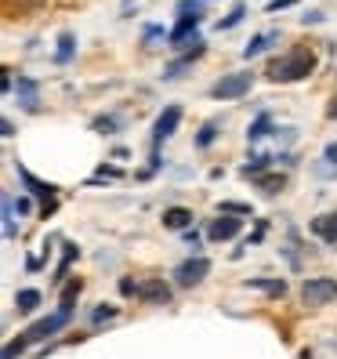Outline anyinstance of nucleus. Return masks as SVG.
Listing matches in <instances>:
<instances>
[{
	"label": "nucleus",
	"instance_id": "f257e3e1",
	"mask_svg": "<svg viewBox=\"0 0 337 359\" xmlns=\"http://www.w3.org/2000/svg\"><path fill=\"white\" fill-rule=\"evenodd\" d=\"M312 69H315V55H312L308 48H290L287 55H280V58L268 62L265 76H268L272 83H298V80H308Z\"/></svg>",
	"mask_w": 337,
	"mask_h": 359
},
{
	"label": "nucleus",
	"instance_id": "f03ea898",
	"mask_svg": "<svg viewBox=\"0 0 337 359\" xmlns=\"http://www.w3.org/2000/svg\"><path fill=\"white\" fill-rule=\"evenodd\" d=\"M15 171H18V182L29 189V196L40 200V215H44V218L55 215V207H58V189H55L51 182H44V178H36L29 167H22V163H15Z\"/></svg>",
	"mask_w": 337,
	"mask_h": 359
},
{
	"label": "nucleus",
	"instance_id": "7ed1b4c3",
	"mask_svg": "<svg viewBox=\"0 0 337 359\" xmlns=\"http://www.w3.org/2000/svg\"><path fill=\"white\" fill-rule=\"evenodd\" d=\"M301 302L308 309H323V305H333L337 302V280L330 276H312L301 283Z\"/></svg>",
	"mask_w": 337,
	"mask_h": 359
},
{
	"label": "nucleus",
	"instance_id": "20e7f679",
	"mask_svg": "<svg viewBox=\"0 0 337 359\" xmlns=\"http://www.w3.org/2000/svg\"><path fill=\"white\" fill-rule=\"evenodd\" d=\"M250 88H254V73H225L214 88H210V98L233 102V98H243Z\"/></svg>",
	"mask_w": 337,
	"mask_h": 359
},
{
	"label": "nucleus",
	"instance_id": "39448f33",
	"mask_svg": "<svg viewBox=\"0 0 337 359\" xmlns=\"http://www.w3.org/2000/svg\"><path fill=\"white\" fill-rule=\"evenodd\" d=\"M69 320H73V312H58V309H55V316H44V320H36L33 327H26L22 337H26L29 345H33V341H48V337H55L58 330H66Z\"/></svg>",
	"mask_w": 337,
	"mask_h": 359
},
{
	"label": "nucleus",
	"instance_id": "423d86ee",
	"mask_svg": "<svg viewBox=\"0 0 337 359\" xmlns=\"http://www.w3.org/2000/svg\"><path fill=\"white\" fill-rule=\"evenodd\" d=\"M200 22H203V11H188V15H178V22H174V29H171V44L167 48H174V51H185L193 40L200 36L196 29H200Z\"/></svg>",
	"mask_w": 337,
	"mask_h": 359
},
{
	"label": "nucleus",
	"instance_id": "0eeeda50",
	"mask_svg": "<svg viewBox=\"0 0 337 359\" xmlns=\"http://www.w3.org/2000/svg\"><path fill=\"white\" fill-rule=\"evenodd\" d=\"M207 272H210V262L203 255H193V258H185L178 269H174V283L178 287H196L207 280Z\"/></svg>",
	"mask_w": 337,
	"mask_h": 359
},
{
	"label": "nucleus",
	"instance_id": "6e6552de",
	"mask_svg": "<svg viewBox=\"0 0 337 359\" xmlns=\"http://www.w3.org/2000/svg\"><path fill=\"white\" fill-rule=\"evenodd\" d=\"M178 123H181V105H167L153 123V153H160V145L178 131Z\"/></svg>",
	"mask_w": 337,
	"mask_h": 359
},
{
	"label": "nucleus",
	"instance_id": "1a4fd4ad",
	"mask_svg": "<svg viewBox=\"0 0 337 359\" xmlns=\"http://www.w3.org/2000/svg\"><path fill=\"white\" fill-rule=\"evenodd\" d=\"M203 55H207V40H203V36H196L193 44H188V48L181 51V58H174L171 66L163 69V80H178V76H181V73H185L188 66H193L196 58H203Z\"/></svg>",
	"mask_w": 337,
	"mask_h": 359
},
{
	"label": "nucleus",
	"instance_id": "9d476101",
	"mask_svg": "<svg viewBox=\"0 0 337 359\" xmlns=\"http://www.w3.org/2000/svg\"><path fill=\"white\" fill-rule=\"evenodd\" d=\"M15 98H18V105H22L26 113H40V83H36L33 76L18 73V80H15Z\"/></svg>",
	"mask_w": 337,
	"mask_h": 359
},
{
	"label": "nucleus",
	"instance_id": "9b49d317",
	"mask_svg": "<svg viewBox=\"0 0 337 359\" xmlns=\"http://www.w3.org/2000/svg\"><path fill=\"white\" fill-rule=\"evenodd\" d=\"M240 225H243V218H233V215H218L214 222L207 225V240H214V243L236 240V236H240Z\"/></svg>",
	"mask_w": 337,
	"mask_h": 359
},
{
	"label": "nucleus",
	"instance_id": "f8f14e48",
	"mask_svg": "<svg viewBox=\"0 0 337 359\" xmlns=\"http://www.w3.org/2000/svg\"><path fill=\"white\" fill-rule=\"evenodd\" d=\"M138 298H142L145 305H171V287H167L160 276H153V280L142 283V294H138Z\"/></svg>",
	"mask_w": 337,
	"mask_h": 359
},
{
	"label": "nucleus",
	"instance_id": "ddd939ff",
	"mask_svg": "<svg viewBox=\"0 0 337 359\" xmlns=\"http://www.w3.org/2000/svg\"><path fill=\"white\" fill-rule=\"evenodd\" d=\"M280 44V33L276 29H265V33H258L254 40H250V44L243 48V58L250 62V58H258V55H265V51H272Z\"/></svg>",
	"mask_w": 337,
	"mask_h": 359
},
{
	"label": "nucleus",
	"instance_id": "4468645a",
	"mask_svg": "<svg viewBox=\"0 0 337 359\" xmlns=\"http://www.w3.org/2000/svg\"><path fill=\"white\" fill-rule=\"evenodd\" d=\"M308 232H312V236H319L323 243H337V210H333V215H323V218H315L312 225H308Z\"/></svg>",
	"mask_w": 337,
	"mask_h": 359
},
{
	"label": "nucleus",
	"instance_id": "2eb2a0df",
	"mask_svg": "<svg viewBox=\"0 0 337 359\" xmlns=\"http://www.w3.org/2000/svg\"><path fill=\"white\" fill-rule=\"evenodd\" d=\"M76 55V33H58V48H55V66H69Z\"/></svg>",
	"mask_w": 337,
	"mask_h": 359
},
{
	"label": "nucleus",
	"instance_id": "dca6fc26",
	"mask_svg": "<svg viewBox=\"0 0 337 359\" xmlns=\"http://www.w3.org/2000/svg\"><path fill=\"white\" fill-rule=\"evenodd\" d=\"M163 225L167 229H193V210H188V207H167L163 210Z\"/></svg>",
	"mask_w": 337,
	"mask_h": 359
},
{
	"label": "nucleus",
	"instance_id": "f3484780",
	"mask_svg": "<svg viewBox=\"0 0 337 359\" xmlns=\"http://www.w3.org/2000/svg\"><path fill=\"white\" fill-rule=\"evenodd\" d=\"M272 160H276V156H268V153H250V160L240 167V175L243 178H258V175H265L272 167Z\"/></svg>",
	"mask_w": 337,
	"mask_h": 359
},
{
	"label": "nucleus",
	"instance_id": "a211bd4d",
	"mask_svg": "<svg viewBox=\"0 0 337 359\" xmlns=\"http://www.w3.org/2000/svg\"><path fill=\"white\" fill-rule=\"evenodd\" d=\"M243 287L261 290V294H268V298H283L287 294V280H261V276H254V280H247Z\"/></svg>",
	"mask_w": 337,
	"mask_h": 359
},
{
	"label": "nucleus",
	"instance_id": "6ab92c4d",
	"mask_svg": "<svg viewBox=\"0 0 337 359\" xmlns=\"http://www.w3.org/2000/svg\"><path fill=\"white\" fill-rule=\"evenodd\" d=\"M83 283L80 280H66V287H62V298H58V312H76V298H80Z\"/></svg>",
	"mask_w": 337,
	"mask_h": 359
},
{
	"label": "nucleus",
	"instance_id": "aec40b11",
	"mask_svg": "<svg viewBox=\"0 0 337 359\" xmlns=\"http://www.w3.org/2000/svg\"><path fill=\"white\" fill-rule=\"evenodd\" d=\"M160 44H171V29H163V26H145L142 29V48H160Z\"/></svg>",
	"mask_w": 337,
	"mask_h": 359
},
{
	"label": "nucleus",
	"instance_id": "412c9836",
	"mask_svg": "<svg viewBox=\"0 0 337 359\" xmlns=\"http://www.w3.org/2000/svg\"><path fill=\"white\" fill-rule=\"evenodd\" d=\"M265 135H272V116H268V113H258V116H254V123L247 128V142L254 145V142H261Z\"/></svg>",
	"mask_w": 337,
	"mask_h": 359
},
{
	"label": "nucleus",
	"instance_id": "4be33fe9",
	"mask_svg": "<svg viewBox=\"0 0 337 359\" xmlns=\"http://www.w3.org/2000/svg\"><path fill=\"white\" fill-rule=\"evenodd\" d=\"M40 302H44V298H40V290H33V287H26V290L15 294V309H18V312H36Z\"/></svg>",
	"mask_w": 337,
	"mask_h": 359
},
{
	"label": "nucleus",
	"instance_id": "5701e85b",
	"mask_svg": "<svg viewBox=\"0 0 337 359\" xmlns=\"http://www.w3.org/2000/svg\"><path fill=\"white\" fill-rule=\"evenodd\" d=\"M80 258V247L76 243H66V250H62V262H58V269H55V283H66V272H69V265Z\"/></svg>",
	"mask_w": 337,
	"mask_h": 359
},
{
	"label": "nucleus",
	"instance_id": "b1692460",
	"mask_svg": "<svg viewBox=\"0 0 337 359\" xmlns=\"http://www.w3.org/2000/svg\"><path fill=\"white\" fill-rule=\"evenodd\" d=\"M218 135H221V123L218 120H207L203 128H200V135H196V149H210V145L218 142Z\"/></svg>",
	"mask_w": 337,
	"mask_h": 359
},
{
	"label": "nucleus",
	"instance_id": "393cba45",
	"mask_svg": "<svg viewBox=\"0 0 337 359\" xmlns=\"http://www.w3.org/2000/svg\"><path fill=\"white\" fill-rule=\"evenodd\" d=\"M254 182H258V189H261V193H265V196H276V193H280V189L287 185V178H283V175H258Z\"/></svg>",
	"mask_w": 337,
	"mask_h": 359
},
{
	"label": "nucleus",
	"instance_id": "a878e982",
	"mask_svg": "<svg viewBox=\"0 0 337 359\" xmlns=\"http://www.w3.org/2000/svg\"><path fill=\"white\" fill-rule=\"evenodd\" d=\"M91 128H95L98 135H116V131L123 128V120H120V116H95Z\"/></svg>",
	"mask_w": 337,
	"mask_h": 359
},
{
	"label": "nucleus",
	"instance_id": "bb28decb",
	"mask_svg": "<svg viewBox=\"0 0 337 359\" xmlns=\"http://www.w3.org/2000/svg\"><path fill=\"white\" fill-rule=\"evenodd\" d=\"M243 18H247V4H236L225 18H218V33H221V29H236V26L243 22Z\"/></svg>",
	"mask_w": 337,
	"mask_h": 359
},
{
	"label": "nucleus",
	"instance_id": "cd10ccee",
	"mask_svg": "<svg viewBox=\"0 0 337 359\" xmlns=\"http://www.w3.org/2000/svg\"><path fill=\"white\" fill-rule=\"evenodd\" d=\"M18 229H15V200L4 196V240H15Z\"/></svg>",
	"mask_w": 337,
	"mask_h": 359
},
{
	"label": "nucleus",
	"instance_id": "c85d7f7f",
	"mask_svg": "<svg viewBox=\"0 0 337 359\" xmlns=\"http://www.w3.org/2000/svg\"><path fill=\"white\" fill-rule=\"evenodd\" d=\"M218 215H254V207L240 203V200H225V203L218 207Z\"/></svg>",
	"mask_w": 337,
	"mask_h": 359
},
{
	"label": "nucleus",
	"instance_id": "c756f323",
	"mask_svg": "<svg viewBox=\"0 0 337 359\" xmlns=\"http://www.w3.org/2000/svg\"><path fill=\"white\" fill-rule=\"evenodd\" d=\"M109 320H116V305H98L95 312H91V323L98 327V323H109Z\"/></svg>",
	"mask_w": 337,
	"mask_h": 359
},
{
	"label": "nucleus",
	"instance_id": "7c9ffc66",
	"mask_svg": "<svg viewBox=\"0 0 337 359\" xmlns=\"http://www.w3.org/2000/svg\"><path fill=\"white\" fill-rule=\"evenodd\" d=\"M44 4H48V0H8V11H36Z\"/></svg>",
	"mask_w": 337,
	"mask_h": 359
},
{
	"label": "nucleus",
	"instance_id": "2f4dec72",
	"mask_svg": "<svg viewBox=\"0 0 337 359\" xmlns=\"http://www.w3.org/2000/svg\"><path fill=\"white\" fill-rule=\"evenodd\" d=\"M120 294H123V298H138V294H142V283H135L131 276H123V280H120Z\"/></svg>",
	"mask_w": 337,
	"mask_h": 359
},
{
	"label": "nucleus",
	"instance_id": "473e14b6",
	"mask_svg": "<svg viewBox=\"0 0 337 359\" xmlns=\"http://www.w3.org/2000/svg\"><path fill=\"white\" fill-rule=\"evenodd\" d=\"M294 4H301V0H268L265 11H268V15H276V11H287V8H294Z\"/></svg>",
	"mask_w": 337,
	"mask_h": 359
},
{
	"label": "nucleus",
	"instance_id": "72a5a7b5",
	"mask_svg": "<svg viewBox=\"0 0 337 359\" xmlns=\"http://www.w3.org/2000/svg\"><path fill=\"white\" fill-rule=\"evenodd\" d=\"M319 22H326L323 11H305V15H301V26H319Z\"/></svg>",
	"mask_w": 337,
	"mask_h": 359
},
{
	"label": "nucleus",
	"instance_id": "f704fd0d",
	"mask_svg": "<svg viewBox=\"0 0 337 359\" xmlns=\"http://www.w3.org/2000/svg\"><path fill=\"white\" fill-rule=\"evenodd\" d=\"M188 11H203V0H178V15H188Z\"/></svg>",
	"mask_w": 337,
	"mask_h": 359
},
{
	"label": "nucleus",
	"instance_id": "c9c22d12",
	"mask_svg": "<svg viewBox=\"0 0 337 359\" xmlns=\"http://www.w3.org/2000/svg\"><path fill=\"white\" fill-rule=\"evenodd\" d=\"M185 243H188V250H193V255H200V232H196V229H185Z\"/></svg>",
	"mask_w": 337,
	"mask_h": 359
},
{
	"label": "nucleus",
	"instance_id": "e433bc0d",
	"mask_svg": "<svg viewBox=\"0 0 337 359\" xmlns=\"http://www.w3.org/2000/svg\"><path fill=\"white\" fill-rule=\"evenodd\" d=\"M33 210V196H18L15 200V215H29Z\"/></svg>",
	"mask_w": 337,
	"mask_h": 359
},
{
	"label": "nucleus",
	"instance_id": "4c0bfd02",
	"mask_svg": "<svg viewBox=\"0 0 337 359\" xmlns=\"http://www.w3.org/2000/svg\"><path fill=\"white\" fill-rule=\"evenodd\" d=\"M0 88H4V95H8V91H15V76H11V69L0 73Z\"/></svg>",
	"mask_w": 337,
	"mask_h": 359
},
{
	"label": "nucleus",
	"instance_id": "58836bf2",
	"mask_svg": "<svg viewBox=\"0 0 337 359\" xmlns=\"http://www.w3.org/2000/svg\"><path fill=\"white\" fill-rule=\"evenodd\" d=\"M323 160H326L330 167H337V142H330V145H326V153H323Z\"/></svg>",
	"mask_w": 337,
	"mask_h": 359
},
{
	"label": "nucleus",
	"instance_id": "ea45409f",
	"mask_svg": "<svg viewBox=\"0 0 337 359\" xmlns=\"http://www.w3.org/2000/svg\"><path fill=\"white\" fill-rule=\"evenodd\" d=\"M0 135H4V138H15V123H11V120H0Z\"/></svg>",
	"mask_w": 337,
	"mask_h": 359
},
{
	"label": "nucleus",
	"instance_id": "a19ab883",
	"mask_svg": "<svg viewBox=\"0 0 337 359\" xmlns=\"http://www.w3.org/2000/svg\"><path fill=\"white\" fill-rule=\"evenodd\" d=\"M330 116H337V95H333V105H330Z\"/></svg>",
	"mask_w": 337,
	"mask_h": 359
}]
</instances>
